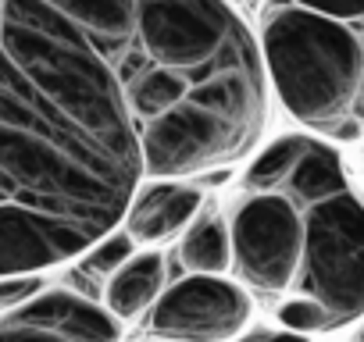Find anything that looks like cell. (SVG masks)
I'll return each instance as SVG.
<instances>
[{"mask_svg": "<svg viewBox=\"0 0 364 342\" xmlns=\"http://www.w3.org/2000/svg\"><path fill=\"white\" fill-rule=\"evenodd\" d=\"M178 260L186 275H229L232 271V246L225 218L208 214L197 218L178 239Z\"/></svg>", "mask_w": 364, "mask_h": 342, "instance_id": "obj_10", "label": "cell"}, {"mask_svg": "<svg viewBox=\"0 0 364 342\" xmlns=\"http://www.w3.org/2000/svg\"><path fill=\"white\" fill-rule=\"evenodd\" d=\"M0 342H68L58 331H47L33 321H22L18 314H4L0 317Z\"/></svg>", "mask_w": 364, "mask_h": 342, "instance_id": "obj_14", "label": "cell"}, {"mask_svg": "<svg viewBox=\"0 0 364 342\" xmlns=\"http://www.w3.org/2000/svg\"><path fill=\"white\" fill-rule=\"evenodd\" d=\"M90 40L132 121L143 179L193 182L247 160L272 89L229 0H50Z\"/></svg>", "mask_w": 364, "mask_h": 342, "instance_id": "obj_1", "label": "cell"}, {"mask_svg": "<svg viewBox=\"0 0 364 342\" xmlns=\"http://www.w3.org/2000/svg\"><path fill=\"white\" fill-rule=\"evenodd\" d=\"M353 342H364V324H360V328L353 331Z\"/></svg>", "mask_w": 364, "mask_h": 342, "instance_id": "obj_16", "label": "cell"}, {"mask_svg": "<svg viewBox=\"0 0 364 342\" xmlns=\"http://www.w3.org/2000/svg\"><path fill=\"white\" fill-rule=\"evenodd\" d=\"M236 342H311V338H304V335H293V331H257V335H243V338H236Z\"/></svg>", "mask_w": 364, "mask_h": 342, "instance_id": "obj_15", "label": "cell"}, {"mask_svg": "<svg viewBox=\"0 0 364 342\" xmlns=\"http://www.w3.org/2000/svg\"><path fill=\"white\" fill-rule=\"evenodd\" d=\"M139 182L129 118L43 86L0 33V211L43 214L97 243L122 225Z\"/></svg>", "mask_w": 364, "mask_h": 342, "instance_id": "obj_2", "label": "cell"}, {"mask_svg": "<svg viewBox=\"0 0 364 342\" xmlns=\"http://www.w3.org/2000/svg\"><path fill=\"white\" fill-rule=\"evenodd\" d=\"M254 317L250 292L229 275H186L150 310L157 342H236Z\"/></svg>", "mask_w": 364, "mask_h": 342, "instance_id": "obj_6", "label": "cell"}, {"mask_svg": "<svg viewBox=\"0 0 364 342\" xmlns=\"http://www.w3.org/2000/svg\"><path fill=\"white\" fill-rule=\"evenodd\" d=\"M250 4H254V0H250Z\"/></svg>", "mask_w": 364, "mask_h": 342, "instance_id": "obj_17", "label": "cell"}, {"mask_svg": "<svg viewBox=\"0 0 364 342\" xmlns=\"http://www.w3.org/2000/svg\"><path fill=\"white\" fill-rule=\"evenodd\" d=\"M304 257L289 296L325 307L332 331L364 317V197L346 186L321 200L296 204Z\"/></svg>", "mask_w": 364, "mask_h": 342, "instance_id": "obj_4", "label": "cell"}, {"mask_svg": "<svg viewBox=\"0 0 364 342\" xmlns=\"http://www.w3.org/2000/svg\"><path fill=\"white\" fill-rule=\"evenodd\" d=\"M15 314L47 331H58L68 342H122V324L100 307V299L82 296L75 289L47 285Z\"/></svg>", "mask_w": 364, "mask_h": 342, "instance_id": "obj_8", "label": "cell"}, {"mask_svg": "<svg viewBox=\"0 0 364 342\" xmlns=\"http://www.w3.org/2000/svg\"><path fill=\"white\" fill-rule=\"evenodd\" d=\"M136 250H139V246L132 243V236L118 225V228H111L107 236H100V239L79 257V267H75V271H79L82 278H93L97 285H104Z\"/></svg>", "mask_w": 364, "mask_h": 342, "instance_id": "obj_11", "label": "cell"}, {"mask_svg": "<svg viewBox=\"0 0 364 342\" xmlns=\"http://www.w3.org/2000/svg\"><path fill=\"white\" fill-rule=\"evenodd\" d=\"M168 289V260L161 250H136L100 289V307L118 321H136L150 314L161 292Z\"/></svg>", "mask_w": 364, "mask_h": 342, "instance_id": "obj_9", "label": "cell"}, {"mask_svg": "<svg viewBox=\"0 0 364 342\" xmlns=\"http://www.w3.org/2000/svg\"><path fill=\"white\" fill-rule=\"evenodd\" d=\"M229 246L236 282L250 292H293L304 257L300 207L282 193H243L229 211Z\"/></svg>", "mask_w": 364, "mask_h": 342, "instance_id": "obj_5", "label": "cell"}, {"mask_svg": "<svg viewBox=\"0 0 364 342\" xmlns=\"http://www.w3.org/2000/svg\"><path fill=\"white\" fill-rule=\"evenodd\" d=\"M275 317H279L282 331H293V335H304V338L321 335V331H332V321H328L325 307L314 303V299H307V296H286L279 303Z\"/></svg>", "mask_w": 364, "mask_h": 342, "instance_id": "obj_12", "label": "cell"}, {"mask_svg": "<svg viewBox=\"0 0 364 342\" xmlns=\"http://www.w3.org/2000/svg\"><path fill=\"white\" fill-rule=\"evenodd\" d=\"M47 289L43 275H15V278H0V317L22 310L29 299H36Z\"/></svg>", "mask_w": 364, "mask_h": 342, "instance_id": "obj_13", "label": "cell"}, {"mask_svg": "<svg viewBox=\"0 0 364 342\" xmlns=\"http://www.w3.org/2000/svg\"><path fill=\"white\" fill-rule=\"evenodd\" d=\"M204 211V189L197 182H146L136 189L122 228L139 250H157L161 243L182 239Z\"/></svg>", "mask_w": 364, "mask_h": 342, "instance_id": "obj_7", "label": "cell"}, {"mask_svg": "<svg viewBox=\"0 0 364 342\" xmlns=\"http://www.w3.org/2000/svg\"><path fill=\"white\" fill-rule=\"evenodd\" d=\"M254 36L268 89L307 136L364 139V0H268Z\"/></svg>", "mask_w": 364, "mask_h": 342, "instance_id": "obj_3", "label": "cell"}]
</instances>
